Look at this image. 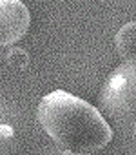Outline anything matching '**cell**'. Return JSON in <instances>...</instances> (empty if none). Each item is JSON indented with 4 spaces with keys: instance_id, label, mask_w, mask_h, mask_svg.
Masks as SVG:
<instances>
[{
    "instance_id": "obj_3",
    "label": "cell",
    "mask_w": 136,
    "mask_h": 155,
    "mask_svg": "<svg viewBox=\"0 0 136 155\" xmlns=\"http://www.w3.org/2000/svg\"><path fill=\"white\" fill-rule=\"evenodd\" d=\"M114 46L122 58L136 62V22H127L118 29Z\"/></svg>"
},
{
    "instance_id": "obj_1",
    "label": "cell",
    "mask_w": 136,
    "mask_h": 155,
    "mask_svg": "<svg viewBox=\"0 0 136 155\" xmlns=\"http://www.w3.org/2000/svg\"><path fill=\"white\" fill-rule=\"evenodd\" d=\"M38 122L67 153H93L113 140V130L102 113L87 101L63 90H54L40 101Z\"/></svg>"
},
{
    "instance_id": "obj_2",
    "label": "cell",
    "mask_w": 136,
    "mask_h": 155,
    "mask_svg": "<svg viewBox=\"0 0 136 155\" xmlns=\"http://www.w3.org/2000/svg\"><path fill=\"white\" fill-rule=\"evenodd\" d=\"M29 9L18 0H0V46L20 40L29 29Z\"/></svg>"
},
{
    "instance_id": "obj_5",
    "label": "cell",
    "mask_w": 136,
    "mask_h": 155,
    "mask_svg": "<svg viewBox=\"0 0 136 155\" xmlns=\"http://www.w3.org/2000/svg\"><path fill=\"white\" fill-rule=\"evenodd\" d=\"M134 131H136V124H134Z\"/></svg>"
},
{
    "instance_id": "obj_4",
    "label": "cell",
    "mask_w": 136,
    "mask_h": 155,
    "mask_svg": "<svg viewBox=\"0 0 136 155\" xmlns=\"http://www.w3.org/2000/svg\"><path fill=\"white\" fill-rule=\"evenodd\" d=\"M8 62L15 68V69H24L27 64H29V55L26 49L22 48H13L8 55Z\"/></svg>"
}]
</instances>
